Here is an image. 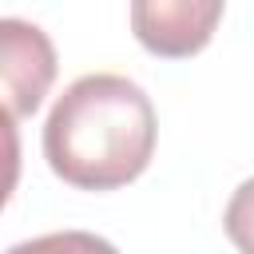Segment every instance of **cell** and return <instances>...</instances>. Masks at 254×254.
I'll list each match as a JSON object with an SVG mask.
<instances>
[{"label":"cell","instance_id":"7a4b0ae2","mask_svg":"<svg viewBox=\"0 0 254 254\" xmlns=\"http://www.w3.org/2000/svg\"><path fill=\"white\" fill-rule=\"evenodd\" d=\"M218 20H222L218 0H135L131 4L135 40L163 60H183L202 52Z\"/></svg>","mask_w":254,"mask_h":254},{"label":"cell","instance_id":"3957f363","mask_svg":"<svg viewBox=\"0 0 254 254\" xmlns=\"http://www.w3.org/2000/svg\"><path fill=\"white\" fill-rule=\"evenodd\" d=\"M0 71H4L8 119L32 115L56 79V48L44 36V28L4 16L0 20Z\"/></svg>","mask_w":254,"mask_h":254},{"label":"cell","instance_id":"277c9868","mask_svg":"<svg viewBox=\"0 0 254 254\" xmlns=\"http://www.w3.org/2000/svg\"><path fill=\"white\" fill-rule=\"evenodd\" d=\"M8 254H119V250L91 230H56V234L16 242Z\"/></svg>","mask_w":254,"mask_h":254},{"label":"cell","instance_id":"5b68a950","mask_svg":"<svg viewBox=\"0 0 254 254\" xmlns=\"http://www.w3.org/2000/svg\"><path fill=\"white\" fill-rule=\"evenodd\" d=\"M222 230L238 246V254H254V179H246L230 194L226 214H222Z\"/></svg>","mask_w":254,"mask_h":254},{"label":"cell","instance_id":"6da1fadb","mask_svg":"<svg viewBox=\"0 0 254 254\" xmlns=\"http://www.w3.org/2000/svg\"><path fill=\"white\" fill-rule=\"evenodd\" d=\"M159 119L147 91L115 71H91L64 87L44 123L48 167L79 190L135 183L155 155Z\"/></svg>","mask_w":254,"mask_h":254}]
</instances>
